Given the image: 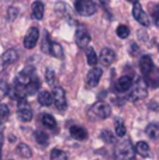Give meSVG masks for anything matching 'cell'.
<instances>
[{
	"label": "cell",
	"instance_id": "3",
	"mask_svg": "<svg viewBox=\"0 0 159 160\" xmlns=\"http://www.w3.org/2000/svg\"><path fill=\"white\" fill-rule=\"evenodd\" d=\"M75 8L78 11V14H80L83 17L93 16L97 11V6L92 0H79V2L75 3Z\"/></svg>",
	"mask_w": 159,
	"mask_h": 160
},
{
	"label": "cell",
	"instance_id": "25",
	"mask_svg": "<svg viewBox=\"0 0 159 160\" xmlns=\"http://www.w3.org/2000/svg\"><path fill=\"white\" fill-rule=\"evenodd\" d=\"M51 160H68V155L61 149H52L51 150V155H49Z\"/></svg>",
	"mask_w": 159,
	"mask_h": 160
},
{
	"label": "cell",
	"instance_id": "29",
	"mask_svg": "<svg viewBox=\"0 0 159 160\" xmlns=\"http://www.w3.org/2000/svg\"><path fill=\"white\" fill-rule=\"evenodd\" d=\"M114 131H115V135L120 136V138H123V136L126 135V125H124V122L121 121V119H117V121H115Z\"/></svg>",
	"mask_w": 159,
	"mask_h": 160
},
{
	"label": "cell",
	"instance_id": "5",
	"mask_svg": "<svg viewBox=\"0 0 159 160\" xmlns=\"http://www.w3.org/2000/svg\"><path fill=\"white\" fill-rule=\"evenodd\" d=\"M52 97H54V104H55V108L59 111V112H64L66 110V94H65V90L62 87H55L52 91Z\"/></svg>",
	"mask_w": 159,
	"mask_h": 160
},
{
	"label": "cell",
	"instance_id": "4",
	"mask_svg": "<svg viewBox=\"0 0 159 160\" xmlns=\"http://www.w3.org/2000/svg\"><path fill=\"white\" fill-rule=\"evenodd\" d=\"M111 114V108L106 102H96L89 111V115H92L96 119H106Z\"/></svg>",
	"mask_w": 159,
	"mask_h": 160
},
{
	"label": "cell",
	"instance_id": "11",
	"mask_svg": "<svg viewBox=\"0 0 159 160\" xmlns=\"http://www.w3.org/2000/svg\"><path fill=\"white\" fill-rule=\"evenodd\" d=\"M101 75H103V69H101V68H92L86 76V84L89 86V87L97 86L101 79Z\"/></svg>",
	"mask_w": 159,
	"mask_h": 160
},
{
	"label": "cell",
	"instance_id": "7",
	"mask_svg": "<svg viewBox=\"0 0 159 160\" xmlns=\"http://www.w3.org/2000/svg\"><path fill=\"white\" fill-rule=\"evenodd\" d=\"M75 39H76V44H78L79 48H83L86 49L87 47H90V34L87 32V30L85 27H79L76 30L75 34Z\"/></svg>",
	"mask_w": 159,
	"mask_h": 160
},
{
	"label": "cell",
	"instance_id": "17",
	"mask_svg": "<svg viewBox=\"0 0 159 160\" xmlns=\"http://www.w3.org/2000/svg\"><path fill=\"white\" fill-rule=\"evenodd\" d=\"M38 101L41 105H44V107H49L51 104H54V97H52V93H49V91H39L38 94Z\"/></svg>",
	"mask_w": 159,
	"mask_h": 160
},
{
	"label": "cell",
	"instance_id": "28",
	"mask_svg": "<svg viewBox=\"0 0 159 160\" xmlns=\"http://www.w3.org/2000/svg\"><path fill=\"white\" fill-rule=\"evenodd\" d=\"M45 79H47V83L49 86H52L54 88L56 87V75L52 69H47V72H45Z\"/></svg>",
	"mask_w": 159,
	"mask_h": 160
},
{
	"label": "cell",
	"instance_id": "19",
	"mask_svg": "<svg viewBox=\"0 0 159 160\" xmlns=\"http://www.w3.org/2000/svg\"><path fill=\"white\" fill-rule=\"evenodd\" d=\"M135 152H137L140 156H142V158H146V156H149L151 150H149V146L146 142L140 141L137 145H135Z\"/></svg>",
	"mask_w": 159,
	"mask_h": 160
},
{
	"label": "cell",
	"instance_id": "18",
	"mask_svg": "<svg viewBox=\"0 0 159 160\" xmlns=\"http://www.w3.org/2000/svg\"><path fill=\"white\" fill-rule=\"evenodd\" d=\"M31 10H33V17L35 20H41L44 17V4L41 2H34Z\"/></svg>",
	"mask_w": 159,
	"mask_h": 160
},
{
	"label": "cell",
	"instance_id": "8",
	"mask_svg": "<svg viewBox=\"0 0 159 160\" xmlns=\"http://www.w3.org/2000/svg\"><path fill=\"white\" fill-rule=\"evenodd\" d=\"M38 38H39V30L37 27H31L24 37V47L27 49L34 48L37 45V42H38Z\"/></svg>",
	"mask_w": 159,
	"mask_h": 160
},
{
	"label": "cell",
	"instance_id": "6",
	"mask_svg": "<svg viewBox=\"0 0 159 160\" xmlns=\"http://www.w3.org/2000/svg\"><path fill=\"white\" fill-rule=\"evenodd\" d=\"M17 111H18V117L21 121H24V122L31 121V118H33V110H31V105L28 104V101L25 98L17 101Z\"/></svg>",
	"mask_w": 159,
	"mask_h": 160
},
{
	"label": "cell",
	"instance_id": "20",
	"mask_svg": "<svg viewBox=\"0 0 159 160\" xmlns=\"http://www.w3.org/2000/svg\"><path fill=\"white\" fill-rule=\"evenodd\" d=\"M41 122L45 128H49V129H52V131L56 129V121L52 115H49V114H44V115L41 117Z\"/></svg>",
	"mask_w": 159,
	"mask_h": 160
},
{
	"label": "cell",
	"instance_id": "2",
	"mask_svg": "<svg viewBox=\"0 0 159 160\" xmlns=\"http://www.w3.org/2000/svg\"><path fill=\"white\" fill-rule=\"evenodd\" d=\"M148 96V87H146V82L142 78H138L135 80L134 86H132L131 91H130V98L132 101H138V100H144Z\"/></svg>",
	"mask_w": 159,
	"mask_h": 160
},
{
	"label": "cell",
	"instance_id": "15",
	"mask_svg": "<svg viewBox=\"0 0 159 160\" xmlns=\"http://www.w3.org/2000/svg\"><path fill=\"white\" fill-rule=\"evenodd\" d=\"M69 132H70V136H72L73 139H76V141H85V139L87 138L86 129H83L82 127H76V125H73V127H70Z\"/></svg>",
	"mask_w": 159,
	"mask_h": 160
},
{
	"label": "cell",
	"instance_id": "10",
	"mask_svg": "<svg viewBox=\"0 0 159 160\" xmlns=\"http://www.w3.org/2000/svg\"><path fill=\"white\" fill-rule=\"evenodd\" d=\"M140 69L142 72V75L146 78V80L151 79V75L154 72V62H152L151 56H142L140 61Z\"/></svg>",
	"mask_w": 159,
	"mask_h": 160
},
{
	"label": "cell",
	"instance_id": "26",
	"mask_svg": "<svg viewBox=\"0 0 159 160\" xmlns=\"http://www.w3.org/2000/svg\"><path fill=\"white\" fill-rule=\"evenodd\" d=\"M34 136H35V141L38 142L41 146H45V145H48V142H49V138H48V135L45 132H42V131H35Z\"/></svg>",
	"mask_w": 159,
	"mask_h": 160
},
{
	"label": "cell",
	"instance_id": "36",
	"mask_svg": "<svg viewBox=\"0 0 159 160\" xmlns=\"http://www.w3.org/2000/svg\"><path fill=\"white\" fill-rule=\"evenodd\" d=\"M154 21H155V25L159 27V10H156V13L154 14Z\"/></svg>",
	"mask_w": 159,
	"mask_h": 160
},
{
	"label": "cell",
	"instance_id": "16",
	"mask_svg": "<svg viewBox=\"0 0 159 160\" xmlns=\"http://www.w3.org/2000/svg\"><path fill=\"white\" fill-rule=\"evenodd\" d=\"M17 58H18V53H17V51L16 49H8V51H6L2 55V62H3V65H11V63H14V62L17 61Z\"/></svg>",
	"mask_w": 159,
	"mask_h": 160
},
{
	"label": "cell",
	"instance_id": "34",
	"mask_svg": "<svg viewBox=\"0 0 159 160\" xmlns=\"http://www.w3.org/2000/svg\"><path fill=\"white\" fill-rule=\"evenodd\" d=\"M100 136H101V139H103L104 142H107V143H114L115 142V138L113 136V133L110 132V131H103Z\"/></svg>",
	"mask_w": 159,
	"mask_h": 160
},
{
	"label": "cell",
	"instance_id": "35",
	"mask_svg": "<svg viewBox=\"0 0 159 160\" xmlns=\"http://www.w3.org/2000/svg\"><path fill=\"white\" fill-rule=\"evenodd\" d=\"M17 16H18V8H17V7H10V8H8V11H7V18L10 20V21H14Z\"/></svg>",
	"mask_w": 159,
	"mask_h": 160
},
{
	"label": "cell",
	"instance_id": "21",
	"mask_svg": "<svg viewBox=\"0 0 159 160\" xmlns=\"http://www.w3.org/2000/svg\"><path fill=\"white\" fill-rule=\"evenodd\" d=\"M17 153H18L21 158H24V159H30L31 155H33L30 146H28V145H25V143H20L18 146H17Z\"/></svg>",
	"mask_w": 159,
	"mask_h": 160
},
{
	"label": "cell",
	"instance_id": "37",
	"mask_svg": "<svg viewBox=\"0 0 159 160\" xmlns=\"http://www.w3.org/2000/svg\"><path fill=\"white\" fill-rule=\"evenodd\" d=\"M2 145H3V133L0 132V156H2Z\"/></svg>",
	"mask_w": 159,
	"mask_h": 160
},
{
	"label": "cell",
	"instance_id": "30",
	"mask_svg": "<svg viewBox=\"0 0 159 160\" xmlns=\"http://www.w3.org/2000/svg\"><path fill=\"white\" fill-rule=\"evenodd\" d=\"M51 44L52 42L49 41V37H48V34L45 32V37H44V39H42V42H41V49H42V52H45V53H51Z\"/></svg>",
	"mask_w": 159,
	"mask_h": 160
},
{
	"label": "cell",
	"instance_id": "9",
	"mask_svg": "<svg viewBox=\"0 0 159 160\" xmlns=\"http://www.w3.org/2000/svg\"><path fill=\"white\" fill-rule=\"evenodd\" d=\"M132 16H134V18L137 20L141 25H144V27H148L149 25V17H148V14L142 10V7H141L140 3H134V7H132Z\"/></svg>",
	"mask_w": 159,
	"mask_h": 160
},
{
	"label": "cell",
	"instance_id": "23",
	"mask_svg": "<svg viewBox=\"0 0 159 160\" xmlns=\"http://www.w3.org/2000/svg\"><path fill=\"white\" fill-rule=\"evenodd\" d=\"M51 55L58 59L64 58V49H62V47L58 42H52V44H51Z\"/></svg>",
	"mask_w": 159,
	"mask_h": 160
},
{
	"label": "cell",
	"instance_id": "12",
	"mask_svg": "<svg viewBox=\"0 0 159 160\" xmlns=\"http://www.w3.org/2000/svg\"><path fill=\"white\" fill-rule=\"evenodd\" d=\"M34 78H35V75H34V68L27 66L25 69H23L21 72L18 73L16 82L20 83V84H23V86H28Z\"/></svg>",
	"mask_w": 159,
	"mask_h": 160
},
{
	"label": "cell",
	"instance_id": "24",
	"mask_svg": "<svg viewBox=\"0 0 159 160\" xmlns=\"http://www.w3.org/2000/svg\"><path fill=\"white\" fill-rule=\"evenodd\" d=\"M25 88H27V96H33V94H35L39 88V80L37 78H34L33 80H31L30 84L25 86Z\"/></svg>",
	"mask_w": 159,
	"mask_h": 160
},
{
	"label": "cell",
	"instance_id": "31",
	"mask_svg": "<svg viewBox=\"0 0 159 160\" xmlns=\"http://www.w3.org/2000/svg\"><path fill=\"white\" fill-rule=\"evenodd\" d=\"M8 115H10V110H8V107L4 105V104H2L0 105V125L8 118Z\"/></svg>",
	"mask_w": 159,
	"mask_h": 160
},
{
	"label": "cell",
	"instance_id": "13",
	"mask_svg": "<svg viewBox=\"0 0 159 160\" xmlns=\"http://www.w3.org/2000/svg\"><path fill=\"white\" fill-rule=\"evenodd\" d=\"M132 86H134V80H132L131 76H121V78L117 80V83H115V88H117V91H120V93L131 90Z\"/></svg>",
	"mask_w": 159,
	"mask_h": 160
},
{
	"label": "cell",
	"instance_id": "22",
	"mask_svg": "<svg viewBox=\"0 0 159 160\" xmlns=\"http://www.w3.org/2000/svg\"><path fill=\"white\" fill-rule=\"evenodd\" d=\"M86 56H87V63H89L90 66L96 68V63H97L99 58L96 56L95 49H93L92 47H87V48H86Z\"/></svg>",
	"mask_w": 159,
	"mask_h": 160
},
{
	"label": "cell",
	"instance_id": "1",
	"mask_svg": "<svg viewBox=\"0 0 159 160\" xmlns=\"http://www.w3.org/2000/svg\"><path fill=\"white\" fill-rule=\"evenodd\" d=\"M114 158L115 160H134L135 158V148L131 141L124 139L118 142L114 148Z\"/></svg>",
	"mask_w": 159,
	"mask_h": 160
},
{
	"label": "cell",
	"instance_id": "33",
	"mask_svg": "<svg viewBox=\"0 0 159 160\" xmlns=\"http://www.w3.org/2000/svg\"><path fill=\"white\" fill-rule=\"evenodd\" d=\"M8 90H10V88H8L7 82H6V80H0V100H3L7 96Z\"/></svg>",
	"mask_w": 159,
	"mask_h": 160
},
{
	"label": "cell",
	"instance_id": "14",
	"mask_svg": "<svg viewBox=\"0 0 159 160\" xmlns=\"http://www.w3.org/2000/svg\"><path fill=\"white\" fill-rule=\"evenodd\" d=\"M99 59H100L103 66H110V65L115 61V53L113 52L111 49H109V48H104V49H101Z\"/></svg>",
	"mask_w": 159,
	"mask_h": 160
},
{
	"label": "cell",
	"instance_id": "32",
	"mask_svg": "<svg viewBox=\"0 0 159 160\" xmlns=\"http://www.w3.org/2000/svg\"><path fill=\"white\" fill-rule=\"evenodd\" d=\"M115 32H117V35L120 37V38L124 39V38H127V37L130 35V28L127 27V25H118Z\"/></svg>",
	"mask_w": 159,
	"mask_h": 160
},
{
	"label": "cell",
	"instance_id": "27",
	"mask_svg": "<svg viewBox=\"0 0 159 160\" xmlns=\"http://www.w3.org/2000/svg\"><path fill=\"white\" fill-rule=\"evenodd\" d=\"M146 135L151 139H156L159 136V125L158 124H149L146 127Z\"/></svg>",
	"mask_w": 159,
	"mask_h": 160
}]
</instances>
